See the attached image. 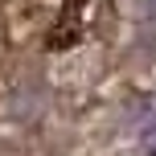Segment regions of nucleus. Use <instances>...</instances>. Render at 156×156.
Segmentation results:
<instances>
[{
	"instance_id": "f257e3e1",
	"label": "nucleus",
	"mask_w": 156,
	"mask_h": 156,
	"mask_svg": "<svg viewBox=\"0 0 156 156\" xmlns=\"http://www.w3.org/2000/svg\"><path fill=\"white\" fill-rule=\"evenodd\" d=\"M127 132H132V144H136L140 156H156V94H148V99L136 103Z\"/></svg>"
},
{
	"instance_id": "f03ea898",
	"label": "nucleus",
	"mask_w": 156,
	"mask_h": 156,
	"mask_svg": "<svg viewBox=\"0 0 156 156\" xmlns=\"http://www.w3.org/2000/svg\"><path fill=\"white\" fill-rule=\"evenodd\" d=\"M144 8H148V16H156V0H144Z\"/></svg>"
}]
</instances>
